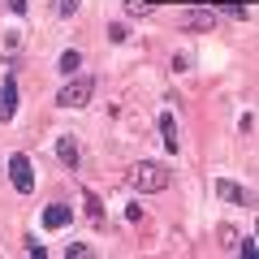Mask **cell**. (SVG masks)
<instances>
[{"instance_id": "16", "label": "cell", "mask_w": 259, "mask_h": 259, "mask_svg": "<svg viewBox=\"0 0 259 259\" xmlns=\"http://www.w3.org/2000/svg\"><path fill=\"white\" fill-rule=\"evenodd\" d=\"M74 9H78V0H56V13H61V18H69Z\"/></svg>"}, {"instance_id": "5", "label": "cell", "mask_w": 259, "mask_h": 259, "mask_svg": "<svg viewBox=\"0 0 259 259\" xmlns=\"http://www.w3.org/2000/svg\"><path fill=\"white\" fill-rule=\"evenodd\" d=\"M69 216H74V207H69V203H48L44 207V229H65Z\"/></svg>"}, {"instance_id": "7", "label": "cell", "mask_w": 259, "mask_h": 259, "mask_svg": "<svg viewBox=\"0 0 259 259\" xmlns=\"http://www.w3.org/2000/svg\"><path fill=\"white\" fill-rule=\"evenodd\" d=\"M13 112H18V82L5 78V91H0V121H9Z\"/></svg>"}, {"instance_id": "20", "label": "cell", "mask_w": 259, "mask_h": 259, "mask_svg": "<svg viewBox=\"0 0 259 259\" xmlns=\"http://www.w3.org/2000/svg\"><path fill=\"white\" fill-rule=\"evenodd\" d=\"M87 207H91V216H95V221L104 216V207H100V199H95V194H87Z\"/></svg>"}, {"instance_id": "11", "label": "cell", "mask_w": 259, "mask_h": 259, "mask_svg": "<svg viewBox=\"0 0 259 259\" xmlns=\"http://www.w3.org/2000/svg\"><path fill=\"white\" fill-rule=\"evenodd\" d=\"M65 255H69V259H87V255H91V246H87V242H69Z\"/></svg>"}, {"instance_id": "1", "label": "cell", "mask_w": 259, "mask_h": 259, "mask_svg": "<svg viewBox=\"0 0 259 259\" xmlns=\"http://www.w3.org/2000/svg\"><path fill=\"white\" fill-rule=\"evenodd\" d=\"M130 190H139V194H160L168 190V182H173V173H168L164 164H156V160H139V164L125 173Z\"/></svg>"}, {"instance_id": "17", "label": "cell", "mask_w": 259, "mask_h": 259, "mask_svg": "<svg viewBox=\"0 0 259 259\" xmlns=\"http://www.w3.org/2000/svg\"><path fill=\"white\" fill-rule=\"evenodd\" d=\"M22 44V30H5V48H9V52H13V48H18Z\"/></svg>"}, {"instance_id": "21", "label": "cell", "mask_w": 259, "mask_h": 259, "mask_svg": "<svg viewBox=\"0 0 259 259\" xmlns=\"http://www.w3.org/2000/svg\"><path fill=\"white\" fill-rule=\"evenodd\" d=\"M238 130H242V134H250V130H255V117H250V112H242V121H238Z\"/></svg>"}, {"instance_id": "10", "label": "cell", "mask_w": 259, "mask_h": 259, "mask_svg": "<svg viewBox=\"0 0 259 259\" xmlns=\"http://www.w3.org/2000/svg\"><path fill=\"white\" fill-rule=\"evenodd\" d=\"M78 65H82V52H74V48H69V52H61V61H56V69H61L65 78H74V74H78Z\"/></svg>"}, {"instance_id": "15", "label": "cell", "mask_w": 259, "mask_h": 259, "mask_svg": "<svg viewBox=\"0 0 259 259\" xmlns=\"http://www.w3.org/2000/svg\"><path fill=\"white\" fill-rule=\"evenodd\" d=\"M233 250H238L242 259H250V255H255V238H242V242H238V246H233Z\"/></svg>"}, {"instance_id": "8", "label": "cell", "mask_w": 259, "mask_h": 259, "mask_svg": "<svg viewBox=\"0 0 259 259\" xmlns=\"http://www.w3.org/2000/svg\"><path fill=\"white\" fill-rule=\"evenodd\" d=\"M160 143H164L168 151H177V147H182V139H177V121H173V112H160Z\"/></svg>"}, {"instance_id": "2", "label": "cell", "mask_w": 259, "mask_h": 259, "mask_svg": "<svg viewBox=\"0 0 259 259\" xmlns=\"http://www.w3.org/2000/svg\"><path fill=\"white\" fill-rule=\"evenodd\" d=\"M91 95H95V78L82 74V78H69V82L56 91V104H61V108H87Z\"/></svg>"}, {"instance_id": "9", "label": "cell", "mask_w": 259, "mask_h": 259, "mask_svg": "<svg viewBox=\"0 0 259 259\" xmlns=\"http://www.w3.org/2000/svg\"><path fill=\"white\" fill-rule=\"evenodd\" d=\"M216 194H221V199H229V203H250V194L242 190L238 182H225V177L216 182Z\"/></svg>"}, {"instance_id": "13", "label": "cell", "mask_w": 259, "mask_h": 259, "mask_svg": "<svg viewBox=\"0 0 259 259\" xmlns=\"http://www.w3.org/2000/svg\"><path fill=\"white\" fill-rule=\"evenodd\" d=\"M221 246H225V250H233V246H238V229H229V225H221Z\"/></svg>"}, {"instance_id": "4", "label": "cell", "mask_w": 259, "mask_h": 259, "mask_svg": "<svg viewBox=\"0 0 259 259\" xmlns=\"http://www.w3.org/2000/svg\"><path fill=\"white\" fill-rule=\"evenodd\" d=\"M56 160H61L69 173L78 168V139H74V134H61V139H56Z\"/></svg>"}, {"instance_id": "6", "label": "cell", "mask_w": 259, "mask_h": 259, "mask_svg": "<svg viewBox=\"0 0 259 259\" xmlns=\"http://www.w3.org/2000/svg\"><path fill=\"white\" fill-rule=\"evenodd\" d=\"M182 26H186V30H212V26H216V9H190V13L182 18Z\"/></svg>"}, {"instance_id": "19", "label": "cell", "mask_w": 259, "mask_h": 259, "mask_svg": "<svg viewBox=\"0 0 259 259\" xmlns=\"http://www.w3.org/2000/svg\"><path fill=\"white\" fill-rule=\"evenodd\" d=\"M5 5H9V13H18V18H22V13H26V9H30L26 0H5Z\"/></svg>"}, {"instance_id": "3", "label": "cell", "mask_w": 259, "mask_h": 259, "mask_svg": "<svg viewBox=\"0 0 259 259\" xmlns=\"http://www.w3.org/2000/svg\"><path fill=\"white\" fill-rule=\"evenodd\" d=\"M9 182H13V190H18V194L35 190V168H30L26 151H13V156H9Z\"/></svg>"}, {"instance_id": "14", "label": "cell", "mask_w": 259, "mask_h": 259, "mask_svg": "<svg viewBox=\"0 0 259 259\" xmlns=\"http://www.w3.org/2000/svg\"><path fill=\"white\" fill-rule=\"evenodd\" d=\"M190 65H194V56H190V52H177V56H173V69H177V74H186Z\"/></svg>"}, {"instance_id": "12", "label": "cell", "mask_w": 259, "mask_h": 259, "mask_svg": "<svg viewBox=\"0 0 259 259\" xmlns=\"http://www.w3.org/2000/svg\"><path fill=\"white\" fill-rule=\"evenodd\" d=\"M108 39H112V44H125V39H130L125 22H112V26H108Z\"/></svg>"}, {"instance_id": "18", "label": "cell", "mask_w": 259, "mask_h": 259, "mask_svg": "<svg viewBox=\"0 0 259 259\" xmlns=\"http://www.w3.org/2000/svg\"><path fill=\"white\" fill-rule=\"evenodd\" d=\"M125 13H147V0H125Z\"/></svg>"}]
</instances>
